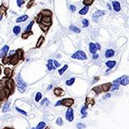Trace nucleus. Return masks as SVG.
Returning <instances> with one entry per match:
<instances>
[{"label": "nucleus", "mask_w": 129, "mask_h": 129, "mask_svg": "<svg viewBox=\"0 0 129 129\" xmlns=\"http://www.w3.org/2000/svg\"><path fill=\"white\" fill-rule=\"evenodd\" d=\"M16 109L18 112H20V113H22V114H24V115H27V113H26L25 111H23V110L20 109L19 108H16Z\"/></svg>", "instance_id": "c03bdc74"}, {"label": "nucleus", "mask_w": 129, "mask_h": 129, "mask_svg": "<svg viewBox=\"0 0 129 129\" xmlns=\"http://www.w3.org/2000/svg\"><path fill=\"white\" fill-rule=\"evenodd\" d=\"M65 118L68 121H72L74 119V114H73V110L71 109V108H69L67 109L66 113H65Z\"/></svg>", "instance_id": "39448f33"}, {"label": "nucleus", "mask_w": 129, "mask_h": 129, "mask_svg": "<svg viewBox=\"0 0 129 129\" xmlns=\"http://www.w3.org/2000/svg\"><path fill=\"white\" fill-rule=\"evenodd\" d=\"M6 11H7V7H5L4 4H2V5L0 6V14H1V15H5V14H6Z\"/></svg>", "instance_id": "bb28decb"}, {"label": "nucleus", "mask_w": 129, "mask_h": 129, "mask_svg": "<svg viewBox=\"0 0 129 129\" xmlns=\"http://www.w3.org/2000/svg\"><path fill=\"white\" fill-rule=\"evenodd\" d=\"M16 3H17V6L22 7V4H24V0H16Z\"/></svg>", "instance_id": "79ce46f5"}, {"label": "nucleus", "mask_w": 129, "mask_h": 129, "mask_svg": "<svg viewBox=\"0 0 129 129\" xmlns=\"http://www.w3.org/2000/svg\"><path fill=\"white\" fill-rule=\"evenodd\" d=\"M32 129H34V128H32Z\"/></svg>", "instance_id": "4d7b16f0"}, {"label": "nucleus", "mask_w": 129, "mask_h": 129, "mask_svg": "<svg viewBox=\"0 0 129 129\" xmlns=\"http://www.w3.org/2000/svg\"><path fill=\"white\" fill-rule=\"evenodd\" d=\"M70 29L71 30V31H73V32H75V33H77V34H79L81 31H80V29L77 27H76V26H73V25H71V26H70Z\"/></svg>", "instance_id": "cd10ccee"}, {"label": "nucleus", "mask_w": 129, "mask_h": 129, "mask_svg": "<svg viewBox=\"0 0 129 129\" xmlns=\"http://www.w3.org/2000/svg\"><path fill=\"white\" fill-rule=\"evenodd\" d=\"M45 127H46V123L44 122V121H41V122H40L38 124L36 129H43Z\"/></svg>", "instance_id": "473e14b6"}, {"label": "nucleus", "mask_w": 129, "mask_h": 129, "mask_svg": "<svg viewBox=\"0 0 129 129\" xmlns=\"http://www.w3.org/2000/svg\"><path fill=\"white\" fill-rule=\"evenodd\" d=\"M68 68V65H67V64H64V66L62 67V69H60L59 71V73L60 75H62L63 73L64 72V71H66V69Z\"/></svg>", "instance_id": "2f4dec72"}, {"label": "nucleus", "mask_w": 129, "mask_h": 129, "mask_svg": "<svg viewBox=\"0 0 129 129\" xmlns=\"http://www.w3.org/2000/svg\"><path fill=\"white\" fill-rule=\"evenodd\" d=\"M107 6H108V9H110V10H111V8H112V7L110 6V4H107Z\"/></svg>", "instance_id": "603ef678"}, {"label": "nucleus", "mask_w": 129, "mask_h": 129, "mask_svg": "<svg viewBox=\"0 0 129 129\" xmlns=\"http://www.w3.org/2000/svg\"><path fill=\"white\" fill-rule=\"evenodd\" d=\"M115 64H116V62L114 60H108V61L106 62V65H107L109 69L114 68V67L115 66Z\"/></svg>", "instance_id": "dca6fc26"}, {"label": "nucleus", "mask_w": 129, "mask_h": 129, "mask_svg": "<svg viewBox=\"0 0 129 129\" xmlns=\"http://www.w3.org/2000/svg\"><path fill=\"white\" fill-rule=\"evenodd\" d=\"M28 15H23V16H22L18 17V18H17L16 21V22L19 23V22H25L26 20L28 19Z\"/></svg>", "instance_id": "6ab92c4d"}, {"label": "nucleus", "mask_w": 129, "mask_h": 129, "mask_svg": "<svg viewBox=\"0 0 129 129\" xmlns=\"http://www.w3.org/2000/svg\"><path fill=\"white\" fill-rule=\"evenodd\" d=\"M54 66H55V67H59L60 66V64L57 62L56 60H54Z\"/></svg>", "instance_id": "a18cd8bd"}, {"label": "nucleus", "mask_w": 129, "mask_h": 129, "mask_svg": "<svg viewBox=\"0 0 129 129\" xmlns=\"http://www.w3.org/2000/svg\"><path fill=\"white\" fill-rule=\"evenodd\" d=\"M112 5H113V8H114V10L115 11H120V4L119 2H117V1H114V2L112 3Z\"/></svg>", "instance_id": "9b49d317"}, {"label": "nucleus", "mask_w": 129, "mask_h": 129, "mask_svg": "<svg viewBox=\"0 0 129 129\" xmlns=\"http://www.w3.org/2000/svg\"><path fill=\"white\" fill-rule=\"evenodd\" d=\"M74 82H75V78H74V77H72V78H71V79L67 80V81H66V85H67V86L72 85Z\"/></svg>", "instance_id": "72a5a7b5"}, {"label": "nucleus", "mask_w": 129, "mask_h": 129, "mask_svg": "<svg viewBox=\"0 0 129 129\" xmlns=\"http://www.w3.org/2000/svg\"><path fill=\"white\" fill-rule=\"evenodd\" d=\"M95 45H96V47H97V50H101V46H100L99 43H97V44H95Z\"/></svg>", "instance_id": "09e8293b"}, {"label": "nucleus", "mask_w": 129, "mask_h": 129, "mask_svg": "<svg viewBox=\"0 0 129 129\" xmlns=\"http://www.w3.org/2000/svg\"><path fill=\"white\" fill-rule=\"evenodd\" d=\"M102 91L104 92H107L108 90L111 89V86H112V84L111 83H107V84H102Z\"/></svg>", "instance_id": "9d476101"}, {"label": "nucleus", "mask_w": 129, "mask_h": 129, "mask_svg": "<svg viewBox=\"0 0 129 129\" xmlns=\"http://www.w3.org/2000/svg\"><path fill=\"white\" fill-rule=\"evenodd\" d=\"M20 32H21V27H19V26H15V27L13 28V33H14L16 35L19 34Z\"/></svg>", "instance_id": "393cba45"}, {"label": "nucleus", "mask_w": 129, "mask_h": 129, "mask_svg": "<svg viewBox=\"0 0 129 129\" xmlns=\"http://www.w3.org/2000/svg\"><path fill=\"white\" fill-rule=\"evenodd\" d=\"M86 126L85 124H84V123H77V129H83V128H85Z\"/></svg>", "instance_id": "c9c22d12"}, {"label": "nucleus", "mask_w": 129, "mask_h": 129, "mask_svg": "<svg viewBox=\"0 0 129 129\" xmlns=\"http://www.w3.org/2000/svg\"><path fill=\"white\" fill-rule=\"evenodd\" d=\"M54 93L56 97H61L63 95H64V91L61 88H55L54 90Z\"/></svg>", "instance_id": "0eeeda50"}, {"label": "nucleus", "mask_w": 129, "mask_h": 129, "mask_svg": "<svg viewBox=\"0 0 129 129\" xmlns=\"http://www.w3.org/2000/svg\"><path fill=\"white\" fill-rule=\"evenodd\" d=\"M11 61V57L10 56H7V55H5V56H4L3 57V59H2V62H3V64H6L7 63H9Z\"/></svg>", "instance_id": "a878e982"}, {"label": "nucleus", "mask_w": 129, "mask_h": 129, "mask_svg": "<svg viewBox=\"0 0 129 129\" xmlns=\"http://www.w3.org/2000/svg\"><path fill=\"white\" fill-rule=\"evenodd\" d=\"M86 109H87V105L84 106V107L82 108V109H81V114H83V116H82V118H85L86 116H87V111H86Z\"/></svg>", "instance_id": "b1692460"}, {"label": "nucleus", "mask_w": 129, "mask_h": 129, "mask_svg": "<svg viewBox=\"0 0 129 129\" xmlns=\"http://www.w3.org/2000/svg\"><path fill=\"white\" fill-rule=\"evenodd\" d=\"M95 0H84L83 1V4H84V6H90L94 3Z\"/></svg>", "instance_id": "c756f323"}, {"label": "nucleus", "mask_w": 129, "mask_h": 129, "mask_svg": "<svg viewBox=\"0 0 129 129\" xmlns=\"http://www.w3.org/2000/svg\"><path fill=\"white\" fill-rule=\"evenodd\" d=\"M99 57V55L97 54H95L94 55H93V59H97Z\"/></svg>", "instance_id": "8fccbe9b"}, {"label": "nucleus", "mask_w": 129, "mask_h": 129, "mask_svg": "<svg viewBox=\"0 0 129 129\" xmlns=\"http://www.w3.org/2000/svg\"><path fill=\"white\" fill-rule=\"evenodd\" d=\"M40 13L41 14V16H46L52 17V16H53V13H52V11H49V10H43V11H41Z\"/></svg>", "instance_id": "ddd939ff"}, {"label": "nucleus", "mask_w": 129, "mask_h": 129, "mask_svg": "<svg viewBox=\"0 0 129 129\" xmlns=\"http://www.w3.org/2000/svg\"><path fill=\"white\" fill-rule=\"evenodd\" d=\"M114 55V51L113 49H108L105 53V57L106 58H110Z\"/></svg>", "instance_id": "f3484780"}, {"label": "nucleus", "mask_w": 129, "mask_h": 129, "mask_svg": "<svg viewBox=\"0 0 129 129\" xmlns=\"http://www.w3.org/2000/svg\"><path fill=\"white\" fill-rule=\"evenodd\" d=\"M69 9H70V11H71V12H75L76 11V7L74 6V5H72V4H71V5H70V6H69Z\"/></svg>", "instance_id": "37998d69"}, {"label": "nucleus", "mask_w": 129, "mask_h": 129, "mask_svg": "<svg viewBox=\"0 0 129 129\" xmlns=\"http://www.w3.org/2000/svg\"><path fill=\"white\" fill-rule=\"evenodd\" d=\"M90 53H91L92 54H95L96 53H97V47H96V45H95L94 43L90 42Z\"/></svg>", "instance_id": "4468645a"}, {"label": "nucleus", "mask_w": 129, "mask_h": 129, "mask_svg": "<svg viewBox=\"0 0 129 129\" xmlns=\"http://www.w3.org/2000/svg\"><path fill=\"white\" fill-rule=\"evenodd\" d=\"M51 88H52V85H49L48 86V88H47V90H50Z\"/></svg>", "instance_id": "5fc2aeb1"}, {"label": "nucleus", "mask_w": 129, "mask_h": 129, "mask_svg": "<svg viewBox=\"0 0 129 129\" xmlns=\"http://www.w3.org/2000/svg\"><path fill=\"white\" fill-rule=\"evenodd\" d=\"M16 51H11L10 52V57H11V56H14L16 54Z\"/></svg>", "instance_id": "49530a36"}, {"label": "nucleus", "mask_w": 129, "mask_h": 129, "mask_svg": "<svg viewBox=\"0 0 129 129\" xmlns=\"http://www.w3.org/2000/svg\"><path fill=\"white\" fill-rule=\"evenodd\" d=\"M47 69H48V71H52V70H54L55 67L54 66V60H52V59H49L48 61H47Z\"/></svg>", "instance_id": "a211bd4d"}, {"label": "nucleus", "mask_w": 129, "mask_h": 129, "mask_svg": "<svg viewBox=\"0 0 129 129\" xmlns=\"http://www.w3.org/2000/svg\"><path fill=\"white\" fill-rule=\"evenodd\" d=\"M10 106H11V104L10 103H7V104H5L4 107V108H3V112H6V111H9L10 110Z\"/></svg>", "instance_id": "4c0bfd02"}, {"label": "nucleus", "mask_w": 129, "mask_h": 129, "mask_svg": "<svg viewBox=\"0 0 129 129\" xmlns=\"http://www.w3.org/2000/svg\"><path fill=\"white\" fill-rule=\"evenodd\" d=\"M39 26H40V28H41V29L42 30L43 32L47 33V31H48V29H49V27H47V26H45V25H43V24L41 23H39Z\"/></svg>", "instance_id": "c85d7f7f"}, {"label": "nucleus", "mask_w": 129, "mask_h": 129, "mask_svg": "<svg viewBox=\"0 0 129 129\" xmlns=\"http://www.w3.org/2000/svg\"><path fill=\"white\" fill-rule=\"evenodd\" d=\"M46 102H48V99H47V98H44V99H43L42 101H41V105H43V104H44Z\"/></svg>", "instance_id": "de8ad7c7"}, {"label": "nucleus", "mask_w": 129, "mask_h": 129, "mask_svg": "<svg viewBox=\"0 0 129 129\" xmlns=\"http://www.w3.org/2000/svg\"><path fill=\"white\" fill-rule=\"evenodd\" d=\"M114 84H121V85H127L129 84V77L128 76H122L121 77L118 78L114 81Z\"/></svg>", "instance_id": "20e7f679"}, {"label": "nucleus", "mask_w": 129, "mask_h": 129, "mask_svg": "<svg viewBox=\"0 0 129 129\" xmlns=\"http://www.w3.org/2000/svg\"><path fill=\"white\" fill-rule=\"evenodd\" d=\"M105 14H106V11H97L93 14V16H92L93 20H94L95 22H97L98 21V17L105 15Z\"/></svg>", "instance_id": "423d86ee"}, {"label": "nucleus", "mask_w": 129, "mask_h": 129, "mask_svg": "<svg viewBox=\"0 0 129 129\" xmlns=\"http://www.w3.org/2000/svg\"><path fill=\"white\" fill-rule=\"evenodd\" d=\"M8 51H9V46H7V45L4 46V47L1 49V52H0V57H1V58H3L4 56L7 55V53H8Z\"/></svg>", "instance_id": "6e6552de"}, {"label": "nucleus", "mask_w": 129, "mask_h": 129, "mask_svg": "<svg viewBox=\"0 0 129 129\" xmlns=\"http://www.w3.org/2000/svg\"><path fill=\"white\" fill-rule=\"evenodd\" d=\"M16 54L17 55V57H18V59H22V60L23 59L24 52H23V50H22V49H17Z\"/></svg>", "instance_id": "f8f14e48"}, {"label": "nucleus", "mask_w": 129, "mask_h": 129, "mask_svg": "<svg viewBox=\"0 0 129 129\" xmlns=\"http://www.w3.org/2000/svg\"><path fill=\"white\" fill-rule=\"evenodd\" d=\"M71 58L72 59H80V60H86L87 59V56H86V54L84 51H79L76 52L75 54L71 55Z\"/></svg>", "instance_id": "7ed1b4c3"}, {"label": "nucleus", "mask_w": 129, "mask_h": 129, "mask_svg": "<svg viewBox=\"0 0 129 129\" xmlns=\"http://www.w3.org/2000/svg\"><path fill=\"white\" fill-rule=\"evenodd\" d=\"M34 20H33V21L31 22L29 24H28V26H27V28H26L25 31H28V32H29V31H32V30H31V28H32V26L34 25Z\"/></svg>", "instance_id": "7c9ffc66"}, {"label": "nucleus", "mask_w": 129, "mask_h": 129, "mask_svg": "<svg viewBox=\"0 0 129 129\" xmlns=\"http://www.w3.org/2000/svg\"><path fill=\"white\" fill-rule=\"evenodd\" d=\"M56 124L59 125V126H62L63 125V120L60 117H59L58 119H57V120H56Z\"/></svg>", "instance_id": "ea45409f"}, {"label": "nucleus", "mask_w": 129, "mask_h": 129, "mask_svg": "<svg viewBox=\"0 0 129 129\" xmlns=\"http://www.w3.org/2000/svg\"><path fill=\"white\" fill-rule=\"evenodd\" d=\"M16 82H17V85H18V90H19V91L21 93H23L26 90V89H27V84H26V83L23 81L22 77H21V74H19V75L16 77Z\"/></svg>", "instance_id": "f257e3e1"}, {"label": "nucleus", "mask_w": 129, "mask_h": 129, "mask_svg": "<svg viewBox=\"0 0 129 129\" xmlns=\"http://www.w3.org/2000/svg\"><path fill=\"white\" fill-rule=\"evenodd\" d=\"M92 90H93V91H95V92L97 93V94H100V93L103 92V91H102V88L101 85L97 86V87H94Z\"/></svg>", "instance_id": "5701e85b"}, {"label": "nucleus", "mask_w": 129, "mask_h": 129, "mask_svg": "<svg viewBox=\"0 0 129 129\" xmlns=\"http://www.w3.org/2000/svg\"><path fill=\"white\" fill-rule=\"evenodd\" d=\"M110 97H111V95H110V94H107L105 96V97H104V98H109Z\"/></svg>", "instance_id": "3c124183"}, {"label": "nucleus", "mask_w": 129, "mask_h": 129, "mask_svg": "<svg viewBox=\"0 0 129 129\" xmlns=\"http://www.w3.org/2000/svg\"><path fill=\"white\" fill-rule=\"evenodd\" d=\"M2 18H3V15H1V14H0V21L2 20Z\"/></svg>", "instance_id": "864d4df0"}, {"label": "nucleus", "mask_w": 129, "mask_h": 129, "mask_svg": "<svg viewBox=\"0 0 129 129\" xmlns=\"http://www.w3.org/2000/svg\"><path fill=\"white\" fill-rule=\"evenodd\" d=\"M74 103V100L72 98H64L61 101H59L58 102L56 103L55 106H59V105H64L65 107L70 108L71 105Z\"/></svg>", "instance_id": "f03ea898"}, {"label": "nucleus", "mask_w": 129, "mask_h": 129, "mask_svg": "<svg viewBox=\"0 0 129 129\" xmlns=\"http://www.w3.org/2000/svg\"><path fill=\"white\" fill-rule=\"evenodd\" d=\"M34 4V0H30L29 2L28 3V4H27V9H29L32 7V5Z\"/></svg>", "instance_id": "a19ab883"}, {"label": "nucleus", "mask_w": 129, "mask_h": 129, "mask_svg": "<svg viewBox=\"0 0 129 129\" xmlns=\"http://www.w3.org/2000/svg\"><path fill=\"white\" fill-rule=\"evenodd\" d=\"M89 11V6H84L79 11V15H86Z\"/></svg>", "instance_id": "4be33fe9"}, {"label": "nucleus", "mask_w": 129, "mask_h": 129, "mask_svg": "<svg viewBox=\"0 0 129 129\" xmlns=\"http://www.w3.org/2000/svg\"><path fill=\"white\" fill-rule=\"evenodd\" d=\"M32 34H33L32 31H29V32H28V31H25L23 34H22V38L23 39V40H26V39H28V37H29L30 35H32Z\"/></svg>", "instance_id": "aec40b11"}, {"label": "nucleus", "mask_w": 129, "mask_h": 129, "mask_svg": "<svg viewBox=\"0 0 129 129\" xmlns=\"http://www.w3.org/2000/svg\"><path fill=\"white\" fill-rule=\"evenodd\" d=\"M44 41H45V38H44V36H40V37H39L38 41H37V44H36V46H35V47H36V48L41 47V45L43 44V42H44Z\"/></svg>", "instance_id": "2eb2a0df"}, {"label": "nucleus", "mask_w": 129, "mask_h": 129, "mask_svg": "<svg viewBox=\"0 0 129 129\" xmlns=\"http://www.w3.org/2000/svg\"><path fill=\"white\" fill-rule=\"evenodd\" d=\"M0 74H1V67H0Z\"/></svg>", "instance_id": "6e6d98bb"}, {"label": "nucleus", "mask_w": 129, "mask_h": 129, "mask_svg": "<svg viewBox=\"0 0 129 129\" xmlns=\"http://www.w3.org/2000/svg\"><path fill=\"white\" fill-rule=\"evenodd\" d=\"M41 97H42V94L41 92H37L36 96H35V101L39 102L41 99Z\"/></svg>", "instance_id": "f704fd0d"}, {"label": "nucleus", "mask_w": 129, "mask_h": 129, "mask_svg": "<svg viewBox=\"0 0 129 129\" xmlns=\"http://www.w3.org/2000/svg\"><path fill=\"white\" fill-rule=\"evenodd\" d=\"M12 72H13V71L11 68L4 69V74H5V76H7L8 77H11V76H12Z\"/></svg>", "instance_id": "412c9836"}, {"label": "nucleus", "mask_w": 129, "mask_h": 129, "mask_svg": "<svg viewBox=\"0 0 129 129\" xmlns=\"http://www.w3.org/2000/svg\"><path fill=\"white\" fill-rule=\"evenodd\" d=\"M82 23H83V26H84V28H86V27L89 26V21L87 19H83L82 20Z\"/></svg>", "instance_id": "e433bc0d"}, {"label": "nucleus", "mask_w": 129, "mask_h": 129, "mask_svg": "<svg viewBox=\"0 0 129 129\" xmlns=\"http://www.w3.org/2000/svg\"><path fill=\"white\" fill-rule=\"evenodd\" d=\"M19 59H18V57H17V55L16 54H15L14 56H11V64H13V65H16V64H17V63L19 62Z\"/></svg>", "instance_id": "1a4fd4ad"}, {"label": "nucleus", "mask_w": 129, "mask_h": 129, "mask_svg": "<svg viewBox=\"0 0 129 129\" xmlns=\"http://www.w3.org/2000/svg\"><path fill=\"white\" fill-rule=\"evenodd\" d=\"M119 89V84H112V86H111V90H118Z\"/></svg>", "instance_id": "58836bf2"}]
</instances>
